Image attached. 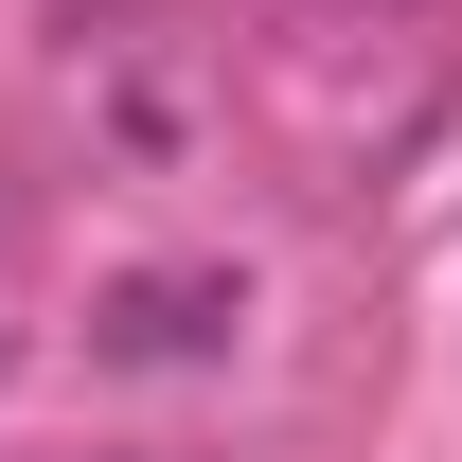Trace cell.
<instances>
[{
	"mask_svg": "<svg viewBox=\"0 0 462 462\" xmlns=\"http://www.w3.org/2000/svg\"><path fill=\"white\" fill-rule=\"evenodd\" d=\"M231 320H249L231 267H125V285L89 302V356H125V374H196V356H231Z\"/></svg>",
	"mask_w": 462,
	"mask_h": 462,
	"instance_id": "cell-1",
	"label": "cell"
}]
</instances>
